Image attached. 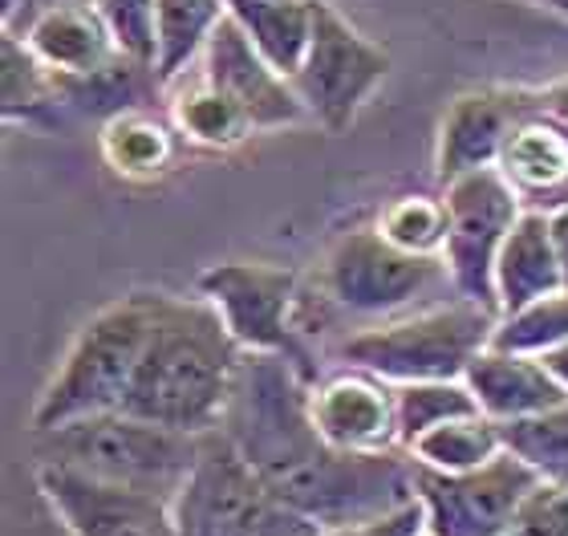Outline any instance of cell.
I'll use <instances>...</instances> for the list:
<instances>
[{"label":"cell","mask_w":568,"mask_h":536,"mask_svg":"<svg viewBox=\"0 0 568 536\" xmlns=\"http://www.w3.org/2000/svg\"><path fill=\"white\" fill-rule=\"evenodd\" d=\"M220 427L276 500L325 528L374 520L418 500L415 455L406 447L345 452L325 439L305 374L284 354L244 350Z\"/></svg>","instance_id":"1"},{"label":"cell","mask_w":568,"mask_h":536,"mask_svg":"<svg viewBox=\"0 0 568 536\" xmlns=\"http://www.w3.org/2000/svg\"><path fill=\"white\" fill-rule=\"evenodd\" d=\"M240 357L244 346L212 301L163 293L122 411L187 435L215 431L224 423Z\"/></svg>","instance_id":"2"},{"label":"cell","mask_w":568,"mask_h":536,"mask_svg":"<svg viewBox=\"0 0 568 536\" xmlns=\"http://www.w3.org/2000/svg\"><path fill=\"white\" fill-rule=\"evenodd\" d=\"M37 443H41V464L70 467L122 488L154 492L166 500H175L200 459V435L159 427L151 418L126 411H102L73 418L65 427L37 431Z\"/></svg>","instance_id":"3"},{"label":"cell","mask_w":568,"mask_h":536,"mask_svg":"<svg viewBox=\"0 0 568 536\" xmlns=\"http://www.w3.org/2000/svg\"><path fill=\"white\" fill-rule=\"evenodd\" d=\"M163 293H131L114 301L78 330L58 374L49 378L33 406V431L65 427L73 418L122 411V398L131 391L134 370L142 362L146 337L154 330Z\"/></svg>","instance_id":"4"},{"label":"cell","mask_w":568,"mask_h":536,"mask_svg":"<svg viewBox=\"0 0 568 536\" xmlns=\"http://www.w3.org/2000/svg\"><path fill=\"white\" fill-rule=\"evenodd\" d=\"M499 313L455 297L450 305L418 310L398 322L369 325L342 346L349 366L369 370L386 382H447L463 378L475 357L491 346Z\"/></svg>","instance_id":"5"},{"label":"cell","mask_w":568,"mask_h":536,"mask_svg":"<svg viewBox=\"0 0 568 536\" xmlns=\"http://www.w3.org/2000/svg\"><path fill=\"white\" fill-rule=\"evenodd\" d=\"M179 536H325V525L276 500L224 427L203 431L200 459L175 496Z\"/></svg>","instance_id":"6"},{"label":"cell","mask_w":568,"mask_h":536,"mask_svg":"<svg viewBox=\"0 0 568 536\" xmlns=\"http://www.w3.org/2000/svg\"><path fill=\"white\" fill-rule=\"evenodd\" d=\"M447 261L450 289L463 301L487 305L499 313L496 264L508 244L511 227L524 215L520 191L511 188L499 168H479L447 183Z\"/></svg>","instance_id":"7"},{"label":"cell","mask_w":568,"mask_h":536,"mask_svg":"<svg viewBox=\"0 0 568 536\" xmlns=\"http://www.w3.org/2000/svg\"><path fill=\"white\" fill-rule=\"evenodd\" d=\"M443 281H450L443 256L398 249L382 227L345 232L325 256V293L362 317H390L430 297Z\"/></svg>","instance_id":"8"},{"label":"cell","mask_w":568,"mask_h":536,"mask_svg":"<svg viewBox=\"0 0 568 536\" xmlns=\"http://www.w3.org/2000/svg\"><path fill=\"white\" fill-rule=\"evenodd\" d=\"M386 73L390 53L357 33L333 4L317 0L313 41L301 70L293 73V90L305 102L308 119H317L325 131H345Z\"/></svg>","instance_id":"9"},{"label":"cell","mask_w":568,"mask_h":536,"mask_svg":"<svg viewBox=\"0 0 568 536\" xmlns=\"http://www.w3.org/2000/svg\"><path fill=\"white\" fill-rule=\"evenodd\" d=\"M540 484L545 479L508 447L471 472H435L415 459L426 536H504Z\"/></svg>","instance_id":"10"},{"label":"cell","mask_w":568,"mask_h":536,"mask_svg":"<svg viewBox=\"0 0 568 536\" xmlns=\"http://www.w3.org/2000/svg\"><path fill=\"white\" fill-rule=\"evenodd\" d=\"M200 293L220 310L248 354H284L301 366V350L293 342L296 276L288 269L268 261L212 264L200 276Z\"/></svg>","instance_id":"11"},{"label":"cell","mask_w":568,"mask_h":536,"mask_svg":"<svg viewBox=\"0 0 568 536\" xmlns=\"http://www.w3.org/2000/svg\"><path fill=\"white\" fill-rule=\"evenodd\" d=\"M37 484L73 536H179L175 500L166 496L106 484L58 464L37 467Z\"/></svg>","instance_id":"12"},{"label":"cell","mask_w":568,"mask_h":536,"mask_svg":"<svg viewBox=\"0 0 568 536\" xmlns=\"http://www.w3.org/2000/svg\"><path fill=\"white\" fill-rule=\"evenodd\" d=\"M200 73L248 114L256 131L296 127V122L308 119L305 102L293 90V78H284L273 61L252 45V37L240 29L232 12L220 21V29L212 33L207 49H203Z\"/></svg>","instance_id":"13"},{"label":"cell","mask_w":568,"mask_h":536,"mask_svg":"<svg viewBox=\"0 0 568 536\" xmlns=\"http://www.w3.org/2000/svg\"><path fill=\"white\" fill-rule=\"evenodd\" d=\"M545 110L540 90H516V85H487L467 90L450 102L443 134H438V179L450 183L479 168H496L499 151L528 114Z\"/></svg>","instance_id":"14"},{"label":"cell","mask_w":568,"mask_h":536,"mask_svg":"<svg viewBox=\"0 0 568 536\" xmlns=\"http://www.w3.org/2000/svg\"><path fill=\"white\" fill-rule=\"evenodd\" d=\"M313 418L325 439L345 452H390L398 443V391L390 382L357 370L337 374L313 391Z\"/></svg>","instance_id":"15"},{"label":"cell","mask_w":568,"mask_h":536,"mask_svg":"<svg viewBox=\"0 0 568 536\" xmlns=\"http://www.w3.org/2000/svg\"><path fill=\"white\" fill-rule=\"evenodd\" d=\"M463 382L475 391L484 415H491L496 423L540 415L548 406L568 403V391L560 386L557 374L540 362V354H511V350L487 346L467 366Z\"/></svg>","instance_id":"16"},{"label":"cell","mask_w":568,"mask_h":536,"mask_svg":"<svg viewBox=\"0 0 568 536\" xmlns=\"http://www.w3.org/2000/svg\"><path fill=\"white\" fill-rule=\"evenodd\" d=\"M496 168L520 191L524 208L552 212L568 188V127L536 110L511 131Z\"/></svg>","instance_id":"17"},{"label":"cell","mask_w":568,"mask_h":536,"mask_svg":"<svg viewBox=\"0 0 568 536\" xmlns=\"http://www.w3.org/2000/svg\"><path fill=\"white\" fill-rule=\"evenodd\" d=\"M560 289H565V276H560L557 244H552V220H548V212L524 208L496 264L499 317L528 310Z\"/></svg>","instance_id":"18"},{"label":"cell","mask_w":568,"mask_h":536,"mask_svg":"<svg viewBox=\"0 0 568 536\" xmlns=\"http://www.w3.org/2000/svg\"><path fill=\"white\" fill-rule=\"evenodd\" d=\"M21 41H29V49L53 73H90L119 58V45H114L102 12L94 9V0L49 9L45 17H37L24 29Z\"/></svg>","instance_id":"19"},{"label":"cell","mask_w":568,"mask_h":536,"mask_svg":"<svg viewBox=\"0 0 568 536\" xmlns=\"http://www.w3.org/2000/svg\"><path fill=\"white\" fill-rule=\"evenodd\" d=\"M227 12L284 78L301 70L313 41L317 0H227Z\"/></svg>","instance_id":"20"},{"label":"cell","mask_w":568,"mask_h":536,"mask_svg":"<svg viewBox=\"0 0 568 536\" xmlns=\"http://www.w3.org/2000/svg\"><path fill=\"white\" fill-rule=\"evenodd\" d=\"M227 17V0H159V58L154 73L171 85L203 58V49Z\"/></svg>","instance_id":"21"},{"label":"cell","mask_w":568,"mask_h":536,"mask_svg":"<svg viewBox=\"0 0 568 536\" xmlns=\"http://www.w3.org/2000/svg\"><path fill=\"white\" fill-rule=\"evenodd\" d=\"M406 452L435 472H471L504 452V431L491 415H463L418 435Z\"/></svg>","instance_id":"22"},{"label":"cell","mask_w":568,"mask_h":536,"mask_svg":"<svg viewBox=\"0 0 568 536\" xmlns=\"http://www.w3.org/2000/svg\"><path fill=\"white\" fill-rule=\"evenodd\" d=\"M102 151H106L110 168L131 179H151L171 168L175 159V131L159 122L151 110H131L106 122L102 134Z\"/></svg>","instance_id":"23"},{"label":"cell","mask_w":568,"mask_h":536,"mask_svg":"<svg viewBox=\"0 0 568 536\" xmlns=\"http://www.w3.org/2000/svg\"><path fill=\"white\" fill-rule=\"evenodd\" d=\"M504 447L520 455L545 484L568 488V403L548 406L540 415H524L499 423Z\"/></svg>","instance_id":"24"},{"label":"cell","mask_w":568,"mask_h":536,"mask_svg":"<svg viewBox=\"0 0 568 536\" xmlns=\"http://www.w3.org/2000/svg\"><path fill=\"white\" fill-rule=\"evenodd\" d=\"M175 122L191 143H203V146H232L244 134L256 131L248 114L227 94H220L203 73L195 82H187V90L175 98Z\"/></svg>","instance_id":"25"},{"label":"cell","mask_w":568,"mask_h":536,"mask_svg":"<svg viewBox=\"0 0 568 536\" xmlns=\"http://www.w3.org/2000/svg\"><path fill=\"white\" fill-rule=\"evenodd\" d=\"M463 415H484L475 391L463 378L447 382H406L398 386V443L410 447L418 435H426L438 423Z\"/></svg>","instance_id":"26"},{"label":"cell","mask_w":568,"mask_h":536,"mask_svg":"<svg viewBox=\"0 0 568 536\" xmlns=\"http://www.w3.org/2000/svg\"><path fill=\"white\" fill-rule=\"evenodd\" d=\"M0 53H4V114L9 119H37L41 110L61 102L53 70L29 49V41L4 33Z\"/></svg>","instance_id":"27"},{"label":"cell","mask_w":568,"mask_h":536,"mask_svg":"<svg viewBox=\"0 0 568 536\" xmlns=\"http://www.w3.org/2000/svg\"><path fill=\"white\" fill-rule=\"evenodd\" d=\"M560 342H568V289L504 317L496 337H491V346L511 350V354H545Z\"/></svg>","instance_id":"28"},{"label":"cell","mask_w":568,"mask_h":536,"mask_svg":"<svg viewBox=\"0 0 568 536\" xmlns=\"http://www.w3.org/2000/svg\"><path fill=\"white\" fill-rule=\"evenodd\" d=\"M382 236L394 240L406 252H430L443 256L447 244V203L426 200V195H403L394 200L378 220Z\"/></svg>","instance_id":"29"},{"label":"cell","mask_w":568,"mask_h":536,"mask_svg":"<svg viewBox=\"0 0 568 536\" xmlns=\"http://www.w3.org/2000/svg\"><path fill=\"white\" fill-rule=\"evenodd\" d=\"M119 53L154 70L159 58V0H94Z\"/></svg>","instance_id":"30"},{"label":"cell","mask_w":568,"mask_h":536,"mask_svg":"<svg viewBox=\"0 0 568 536\" xmlns=\"http://www.w3.org/2000/svg\"><path fill=\"white\" fill-rule=\"evenodd\" d=\"M504 536H568V488L540 484Z\"/></svg>","instance_id":"31"},{"label":"cell","mask_w":568,"mask_h":536,"mask_svg":"<svg viewBox=\"0 0 568 536\" xmlns=\"http://www.w3.org/2000/svg\"><path fill=\"white\" fill-rule=\"evenodd\" d=\"M426 533V513L423 500H410L394 513H382L374 520H357V525L325 528V536H423Z\"/></svg>","instance_id":"32"},{"label":"cell","mask_w":568,"mask_h":536,"mask_svg":"<svg viewBox=\"0 0 568 536\" xmlns=\"http://www.w3.org/2000/svg\"><path fill=\"white\" fill-rule=\"evenodd\" d=\"M548 220H552V244H557L560 276H565V289H568V203L557 208V212H548Z\"/></svg>","instance_id":"33"},{"label":"cell","mask_w":568,"mask_h":536,"mask_svg":"<svg viewBox=\"0 0 568 536\" xmlns=\"http://www.w3.org/2000/svg\"><path fill=\"white\" fill-rule=\"evenodd\" d=\"M540 94H545V114H552L560 127H568V78H565V82L545 85Z\"/></svg>","instance_id":"34"},{"label":"cell","mask_w":568,"mask_h":536,"mask_svg":"<svg viewBox=\"0 0 568 536\" xmlns=\"http://www.w3.org/2000/svg\"><path fill=\"white\" fill-rule=\"evenodd\" d=\"M540 362H545V366L552 370V374H557L560 386L568 391V342H560V346L545 350V354H540Z\"/></svg>","instance_id":"35"},{"label":"cell","mask_w":568,"mask_h":536,"mask_svg":"<svg viewBox=\"0 0 568 536\" xmlns=\"http://www.w3.org/2000/svg\"><path fill=\"white\" fill-rule=\"evenodd\" d=\"M540 4H552V9H560V12H568V0H540Z\"/></svg>","instance_id":"36"},{"label":"cell","mask_w":568,"mask_h":536,"mask_svg":"<svg viewBox=\"0 0 568 536\" xmlns=\"http://www.w3.org/2000/svg\"><path fill=\"white\" fill-rule=\"evenodd\" d=\"M17 4H21V0H4V17H9V12L17 9Z\"/></svg>","instance_id":"37"},{"label":"cell","mask_w":568,"mask_h":536,"mask_svg":"<svg viewBox=\"0 0 568 536\" xmlns=\"http://www.w3.org/2000/svg\"><path fill=\"white\" fill-rule=\"evenodd\" d=\"M423 536H426V533H423Z\"/></svg>","instance_id":"38"}]
</instances>
